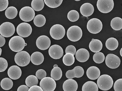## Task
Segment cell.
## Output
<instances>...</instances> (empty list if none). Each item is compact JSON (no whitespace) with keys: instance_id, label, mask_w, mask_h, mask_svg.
<instances>
[{"instance_id":"obj_1","label":"cell","mask_w":122,"mask_h":91,"mask_svg":"<svg viewBox=\"0 0 122 91\" xmlns=\"http://www.w3.org/2000/svg\"><path fill=\"white\" fill-rule=\"evenodd\" d=\"M25 43V40L22 37L15 36L10 40L9 45L10 49L15 52L21 51L24 48Z\"/></svg>"},{"instance_id":"obj_2","label":"cell","mask_w":122,"mask_h":91,"mask_svg":"<svg viewBox=\"0 0 122 91\" xmlns=\"http://www.w3.org/2000/svg\"><path fill=\"white\" fill-rule=\"evenodd\" d=\"M97 84L99 88L102 90L106 91L110 90L113 84V79L108 75L101 76L97 81Z\"/></svg>"},{"instance_id":"obj_3","label":"cell","mask_w":122,"mask_h":91,"mask_svg":"<svg viewBox=\"0 0 122 91\" xmlns=\"http://www.w3.org/2000/svg\"><path fill=\"white\" fill-rule=\"evenodd\" d=\"M83 33L82 29L79 26H73L70 27L68 29L67 36L70 41L76 42L82 37Z\"/></svg>"},{"instance_id":"obj_4","label":"cell","mask_w":122,"mask_h":91,"mask_svg":"<svg viewBox=\"0 0 122 91\" xmlns=\"http://www.w3.org/2000/svg\"><path fill=\"white\" fill-rule=\"evenodd\" d=\"M87 27L90 33L96 34L101 31L103 28V24L99 19L94 18L90 19L88 21Z\"/></svg>"},{"instance_id":"obj_5","label":"cell","mask_w":122,"mask_h":91,"mask_svg":"<svg viewBox=\"0 0 122 91\" xmlns=\"http://www.w3.org/2000/svg\"><path fill=\"white\" fill-rule=\"evenodd\" d=\"M30 56L27 52L22 51L17 53L15 57V63L19 66L25 67L28 65L30 61Z\"/></svg>"},{"instance_id":"obj_6","label":"cell","mask_w":122,"mask_h":91,"mask_svg":"<svg viewBox=\"0 0 122 91\" xmlns=\"http://www.w3.org/2000/svg\"><path fill=\"white\" fill-rule=\"evenodd\" d=\"M35 12L33 9L29 6H25L22 8L19 12L20 19L25 22L31 21L35 16Z\"/></svg>"},{"instance_id":"obj_7","label":"cell","mask_w":122,"mask_h":91,"mask_svg":"<svg viewBox=\"0 0 122 91\" xmlns=\"http://www.w3.org/2000/svg\"><path fill=\"white\" fill-rule=\"evenodd\" d=\"M114 5L113 0H98L97 6L99 11L101 12L107 14L112 10Z\"/></svg>"},{"instance_id":"obj_8","label":"cell","mask_w":122,"mask_h":91,"mask_svg":"<svg viewBox=\"0 0 122 91\" xmlns=\"http://www.w3.org/2000/svg\"><path fill=\"white\" fill-rule=\"evenodd\" d=\"M50 33L52 38L55 40H59L63 38L64 36L66 30L63 26L56 24L53 25L51 28Z\"/></svg>"},{"instance_id":"obj_9","label":"cell","mask_w":122,"mask_h":91,"mask_svg":"<svg viewBox=\"0 0 122 91\" xmlns=\"http://www.w3.org/2000/svg\"><path fill=\"white\" fill-rule=\"evenodd\" d=\"M15 30L14 25L10 22L4 23L0 26V34L4 37H11L14 34Z\"/></svg>"},{"instance_id":"obj_10","label":"cell","mask_w":122,"mask_h":91,"mask_svg":"<svg viewBox=\"0 0 122 91\" xmlns=\"http://www.w3.org/2000/svg\"><path fill=\"white\" fill-rule=\"evenodd\" d=\"M40 86L43 91H54L56 88V84L51 77H46L41 81Z\"/></svg>"},{"instance_id":"obj_11","label":"cell","mask_w":122,"mask_h":91,"mask_svg":"<svg viewBox=\"0 0 122 91\" xmlns=\"http://www.w3.org/2000/svg\"><path fill=\"white\" fill-rule=\"evenodd\" d=\"M32 29L31 26L28 23H23L19 24L16 28V32L20 36L25 38L31 34Z\"/></svg>"},{"instance_id":"obj_12","label":"cell","mask_w":122,"mask_h":91,"mask_svg":"<svg viewBox=\"0 0 122 91\" xmlns=\"http://www.w3.org/2000/svg\"><path fill=\"white\" fill-rule=\"evenodd\" d=\"M105 63L107 66L111 69H115L118 68L121 63L120 58L113 54H108L106 58Z\"/></svg>"},{"instance_id":"obj_13","label":"cell","mask_w":122,"mask_h":91,"mask_svg":"<svg viewBox=\"0 0 122 91\" xmlns=\"http://www.w3.org/2000/svg\"><path fill=\"white\" fill-rule=\"evenodd\" d=\"M49 55L53 59H59L64 55L63 49L61 47L57 45H54L51 46L48 50Z\"/></svg>"},{"instance_id":"obj_14","label":"cell","mask_w":122,"mask_h":91,"mask_svg":"<svg viewBox=\"0 0 122 91\" xmlns=\"http://www.w3.org/2000/svg\"><path fill=\"white\" fill-rule=\"evenodd\" d=\"M51 44V40L49 38L45 35L39 37L36 42L37 46L39 49L44 50L48 49Z\"/></svg>"},{"instance_id":"obj_15","label":"cell","mask_w":122,"mask_h":91,"mask_svg":"<svg viewBox=\"0 0 122 91\" xmlns=\"http://www.w3.org/2000/svg\"><path fill=\"white\" fill-rule=\"evenodd\" d=\"M84 73L83 68L78 66H76L72 70H68L66 75L67 78L72 79L74 78H79L82 77L84 75Z\"/></svg>"},{"instance_id":"obj_16","label":"cell","mask_w":122,"mask_h":91,"mask_svg":"<svg viewBox=\"0 0 122 91\" xmlns=\"http://www.w3.org/2000/svg\"><path fill=\"white\" fill-rule=\"evenodd\" d=\"M7 73L10 78L15 80L21 77L22 72L19 67L16 65H13L10 67L8 69Z\"/></svg>"},{"instance_id":"obj_17","label":"cell","mask_w":122,"mask_h":91,"mask_svg":"<svg viewBox=\"0 0 122 91\" xmlns=\"http://www.w3.org/2000/svg\"><path fill=\"white\" fill-rule=\"evenodd\" d=\"M90 56L89 52L86 49L81 48L78 50L76 54V57L78 61L81 63L86 62Z\"/></svg>"},{"instance_id":"obj_18","label":"cell","mask_w":122,"mask_h":91,"mask_svg":"<svg viewBox=\"0 0 122 91\" xmlns=\"http://www.w3.org/2000/svg\"><path fill=\"white\" fill-rule=\"evenodd\" d=\"M94 11V8L93 5L88 3L83 4L81 6L80 9L81 14L86 17H89L92 15Z\"/></svg>"},{"instance_id":"obj_19","label":"cell","mask_w":122,"mask_h":91,"mask_svg":"<svg viewBox=\"0 0 122 91\" xmlns=\"http://www.w3.org/2000/svg\"><path fill=\"white\" fill-rule=\"evenodd\" d=\"M78 88L77 82L72 79L66 80L63 85V89L64 91H76Z\"/></svg>"},{"instance_id":"obj_20","label":"cell","mask_w":122,"mask_h":91,"mask_svg":"<svg viewBox=\"0 0 122 91\" xmlns=\"http://www.w3.org/2000/svg\"><path fill=\"white\" fill-rule=\"evenodd\" d=\"M86 73L88 78L92 80H95L99 77L100 71L98 68L96 66H92L88 69Z\"/></svg>"},{"instance_id":"obj_21","label":"cell","mask_w":122,"mask_h":91,"mask_svg":"<svg viewBox=\"0 0 122 91\" xmlns=\"http://www.w3.org/2000/svg\"><path fill=\"white\" fill-rule=\"evenodd\" d=\"M89 47L92 52L97 53L102 49L103 44L99 40L92 39L89 43Z\"/></svg>"},{"instance_id":"obj_22","label":"cell","mask_w":122,"mask_h":91,"mask_svg":"<svg viewBox=\"0 0 122 91\" xmlns=\"http://www.w3.org/2000/svg\"><path fill=\"white\" fill-rule=\"evenodd\" d=\"M44 59L43 55L39 52L34 53L30 57L32 63L36 65H39L42 64L44 61Z\"/></svg>"},{"instance_id":"obj_23","label":"cell","mask_w":122,"mask_h":91,"mask_svg":"<svg viewBox=\"0 0 122 91\" xmlns=\"http://www.w3.org/2000/svg\"><path fill=\"white\" fill-rule=\"evenodd\" d=\"M118 42L117 39L114 37H111L108 39L106 43L107 48L110 50H116L118 46Z\"/></svg>"},{"instance_id":"obj_24","label":"cell","mask_w":122,"mask_h":91,"mask_svg":"<svg viewBox=\"0 0 122 91\" xmlns=\"http://www.w3.org/2000/svg\"><path fill=\"white\" fill-rule=\"evenodd\" d=\"M82 91H98V88L96 83L92 81H88L83 86Z\"/></svg>"},{"instance_id":"obj_25","label":"cell","mask_w":122,"mask_h":91,"mask_svg":"<svg viewBox=\"0 0 122 91\" xmlns=\"http://www.w3.org/2000/svg\"><path fill=\"white\" fill-rule=\"evenodd\" d=\"M110 25L113 29L118 31L122 29V19L119 17L113 18L111 21Z\"/></svg>"},{"instance_id":"obj_26","label":"cell","mask_w":122,"mask_h":91,"mask_svg":"<svg viewBox=\"0 0 122 91\" xmlns=\"http://www.w3.org/2000/svg\"><path fill=\"white\" fill-rule=\"evenodd\" d=\"M17 9L14 6H10L7 8L5 12V16L9 19L14 18L17 16Z\"/></svg>"},{"instance_id":"obj_27","label":"cell","mask_w":122,"mask_h":91,"mask_svg":"<svg viewBox=\"0 0 122 91\" xmlns=\"http://www.w3.org/2000/svg\"><path fill=\"white\" fill-rule=\"evenodd\" d=\"M44 5L43 0H33L31 4L32 8L37 12L41 11L44 8Z\"/></svg>"},{"instance_id":"obj_28","label":"cell","mask_w":122,"mask_h":91,"mask_svg":"<svg viewBox=\"0 0 122 91\" xmlns=\"http://www.w3.org/2000/svg\"><path fill=\"white\" fill-rule=\"evenodd\" d=\"M34 23L36 26L40 27L43 26L46 22L45 17L42 14H38L36 15L34 19Z\"/></svg>"},{"instance_id":"obj_29","label":"cell","mask_w":122,"mask_h":91,"mask_svg":"<svg viewBox=\"0 0 122 91\" xmlns=\"http://www.w3.org/2000/svg\"><path fill=\"white\" fill-rule=\"evenodd\" d=\"M62 72L61 69L59 67L54 68L51 72V77L55 80H58L61 78Z\"/></svg>"},{"instance_id":"obj_30","label":"cell","mask_w":122,"mask_h":91,"mask_svg":"<svg viewBox=\"0 0 122 91\" xmlns=\"http://www.w3.org/2000/svg\"><path fill=\"white\" fill-rule=\"evenodd\" d=\"M13 83L12 80L8 78L3 79L1 82V87L5 90H9L12 87Z\"/></svg>"},{"instance_id":"obj_31","label":"cell","mask_w":122,"mask_h":91,"mask_svg":"<svg viewBox=\"0 0 122 91\" xmlns=\"http://www.w3.org/2000/svg\"><path fill=\"white\" fill-rule=\"evenodd\" d=\"M25 82L26 86L30 88L34 86H37L38 84V81L36 76L33 75H30L26 78Z\"/></svg>"},{"instance_id":"obj_32","label":"cell","mask_w":122,"mask_h":91,"mask_svg":"<svg viewBox=\"0 0 122 91\" xmlns=\"http://www.w3.org/2000/svg\"><path fill=\"white\" fill-rule=\"evenodd\" d=\"M63 62L65 65L71 66L72 65L75 61V58L74 55L72 54H66L64 56L63 59Z\"/></svg>"},{"instance_id":"obj_33","label":"cell","mask_w":122,"mask_h":91,"mask_svg":"<svg viewBox=\"0 0 122 91\" xmlns=\"http://www.w3.org/2000/svg\"><path fill=\"white\" fill-rule=\"evenodd\" d=\"M44 1L48 7L55 8L58 7L62 4L63 0H44Z\"/></svg>"},{"instance_id":"obj_34","label":"cell","mask_w":122,"mask_h":91,"mask_svg":"<svg viewBox=\"0 0 122 91\" xmlns=\"http://www.w3.org/2000/svg\"><path fill=\"white\" fill-rule=\"evenodd\" d=\"M67 17L70 21L75 22L77 21L79 19V15L78 12L75 10H72L68 12Z\"/></svg>"},{"instance_id":"obj_35","label":"cell","mask_w":122,"mask_h":91,"mask_svg":"<svg viewBox=\"0 0 122 91\" xmlns=\"http://www.w3.org/2000/svg\"><path fill=\"white\" fill-rule=\"evenodd\" d=\"M105 59L104 54L101 52H99L95 54L93 56V59L94 62L98 64L103 63Z\"/></svg>"},{"instance_id":"obj_36","label":"cell","mask_w":122,"mask_h":91,"mask_svg":"<svg viewBox=\"0 0 122 91\" xmlns=\"http://www.w3.org/2000/svg\"><path fill=\"white\" fill-rule=\"evenodd\" d=\"M0 72H4L8 66L7 60L2 57L0 58Z\"/></svg>"},{"instance_id":"obj_37","label":"cell","mask_w":122,"mask_h":91,"mask_svg":"<svg viewBox=\"0 0 122 91\" xmlns=\"http://www.w3.org/2000/svg\"><path fill=\"white\" fill-rule=\"evenodd\" d=\"M114 88L115 91H122V78L116 81L114 84Z\"/></svg>"},{"instance_id":"obj_38","label":"cell","mask_w":122,"mask_h":91,"mask_svg":"<svg viewBox=\"0 0 122 91\" xmlns=\"http://www.w3.org/2000/svg\"><path fill=\"white\" fill-rule=\"evenodd\" d=\"M36 76L38 79L41 80L46 77V73L44 70L40 69L36 72Z\"/></svg>"},{"instance_id":"obj_39","label":"cell","mask_w":122,"mask_h":91,"mask_svg":"<svg viewBox=\"0 0 122 91\" xmlns=\"http://www.w3.org/2000/svg\"><path fill=\"white\" fill-rule=\"evenodd\" d=\"M65 53L66 54L70 53L74 56L76 53V49L75 47L73 46L70 45L67 46L65 50Z\"/></svg>"},{"instance_id":"obj_40","label":"cell","mask_w":122,"mask_h":91,"mask_svg":"<svg viewBox=\"0 0 122 91\" xmlns=\"http://www.w3.org/2000/svg\"><path fill=\"white\" fill-rule=\"evenodd\" d=\"M9 4L8 0H0V11L5 10Z\"/></svg>"},{"instance_id":"obj_41","label":"cell","mask_w":122,"mask_h":91,"mask_svg":"<svg viewBox=\"0 0 122 91\" xmlns=\"http://www.w3.org/2000/svg\"><path fill=\"white\" fill-rule=\"evenodd\" d=\"M28 91H43L42 89L40 86H35L30 87Z\"/></svg>"},{"instance_id":"obj_42","label":"cell","mask_w":122,"mask_h":91,"mask_svg":"<svg viewBox=\"0 0 122 91\" xmlns=\"http://www.w3.org/2000/svg\"><path fill=\"white\" fill-rule=\"evenodd\" d=\"M29 89L28 87L27 86L23 85L20 86L18 87L17 91H28Z\"/></svg>"},{"instance_id":"obj_43","label":"cell","mask_w":122,"mask_h":91,"mask_svg":"<svg viewBox=\"0 0 122 91\" xmlns=\"http://www.w3.org/2000/svg\"><path fill=\"white\" fill-rule=\"evenodd\" d=\"M5 42V37L1 35H0V47H2L4 45Z\"/></svg>"},{"instance_id":"obj_44","label":"cell","mask_w":122,"mask_h":91,"mask_svg":"<svg viewBox=\"0 0 122 91\" xmlns=\"http://www.w3.org/2000/svg\"><path fill=\"white\" fill-rule=\"evenodd\" d=\"M120 54L121 56L122 57V48H121L120 50Z\"/></svg>"},{"instance_id":"obj_45","label":"cell","mask_w":122,"mask_h":91,"mask_svg":"<svg viewBox=\"0 0 122 91\" xmlns=\"http://www.w3.org/2000/svg\"><path fill=\"white\" fill-rule=\"evenodd\" d=\"M2 53V49L1 48H0V56H1Z\"/></svg>"},{"instance_id":"obj_46","label":"cell","mask_w":122,"mask_h":91,"mask_svg":"<svg viewBox=\"0 0 122 91\" xmlns=\"http://www.w3.org/2000/svg\"><path fill=\"white\" fill-rule=\"evenodd\" d=\"M58 67V65L57 64H55L54 65L53 67L54 68L56 67Z\"/></svg>"},{"instance_id":"obj_47","label":"cell","mask_w":122,"mask_h":91,"mask_svg":"<svg viewBox=\"0 0 122 91\" xmlns=\"http://www.w3.org/2000/svg\"><path fill=\"white\" fill-rule=\"evenodd\" d=\"M27 44L26 43H25V46H27Z\"/></svg>"},{"instance_id":"obj_48","label":"cell","mask_w":122,"mask_h":91,"mask_svg":"<svg viewBox=\"0 0 122 91\" xmlns=\"http://www.w3.org/2000/svg\"><path fill=\"white\" fill-rule=\"evenodd\" d=\"M75 1H80V0H75Z\"/></svg>"},{"instance_id":"obj_49","label":"cell","mask_w":122,"mask_h":91,"mask_svg":"<svg viewBox=\"0 0 122 91\" xmlns=\"http://www.w3.org/2000/svg\"></svg>"}]
</instances>
